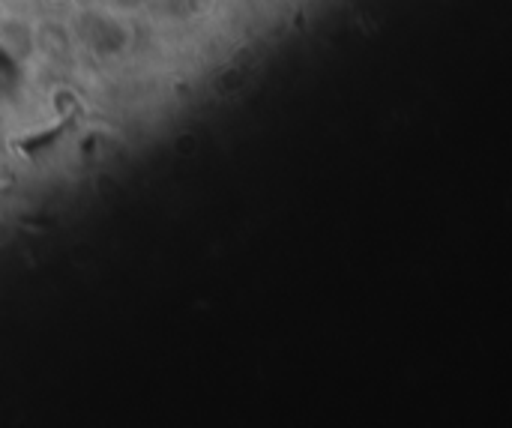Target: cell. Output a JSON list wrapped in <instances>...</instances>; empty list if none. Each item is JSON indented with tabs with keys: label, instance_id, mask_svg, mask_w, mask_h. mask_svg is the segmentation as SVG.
<instances>
[]
</instances>
